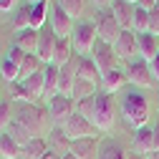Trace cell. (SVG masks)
Returning a JSON list of instances; mask_svg holds the SVG:
<instances>
[{
  "label": "cell",
  "instance_id": "obj_30",
  "mask_svg": "<svg viewBox=\"0 0 159 159\" xmlns=\"http://www.w3.org/2000/svg\"><path fill=\"white\" fill-rule=\"evenodd\" d=\"M43 66H46V63H43L35 53H25L23 63H20V81L28 78V76H33V73H38V71H43Z\"/></svg>",
  "mask_w": 159,
  "mask_h": 159
},
{
  "label": "cell",
  "instance_id": "obj_49",
  "mask_svg": "<svg viewBox=\"0 0 159 159\" xmlns=\"http://www.w3.org/2000/svg\"><path fill=\"white\" fill-rule=\"evenodd\" d=\"M126 3H131V5H136V3H139V0H126Z\"/></svg>",
  "mask_w": 159,
  "mask_h": 159
},
{
  "label": "cell",
  "instance_id": "obj_51",
  "mask_svg": "<svg viewBox=\"0 0 159 159\" xmlns=\"http://www.w3.org/2000/svg\"><path fill=\"white\" fill-rule=\"evenodd\" d=\"M157 8H159V0H157Z\"/></svg>",
  "mask_w": 159,
  "mask_h": 159
},
{
  "label": "cell",
  "instance_id": "obj_46",
  "mask_svg": "<svg viewBox=\"0 0 159 159\" xmlns=\"http://www.w3.org/2000/svg\"><path fill=\"white\" fill-rule=\"evenodd\" d=\"M149 159H159V149H154V152L149 154Z\"/></svg>",
  "mask_w": 159,
  "mask_h": 159
},
{
  "label": "cell",
  "instance_id": "obj_45",
  "mask_svg": "<svg viewBox=\"0 0 159 159\" xmlns=\"http://www.w3.org/2000/svg\"><path fill=\"white\" fill-rule=\"evenodd\" d=\"M43 159H61V154H56V152H48Z\"/></svg>",
  "mask_w": 159,
  "mask_h": 159
},
{
  "label": "cell",
  "instance_id": "obj_15",
  "mask_svg": "<svg viewBox=\"0 0 159 159\" xmlns=\"http://www.w3.org/2000/svg\"><path fill=\"white\" fill-rule=\"evenodd\" d=\"M46 139H48V149H51V152L61 154V157H66V154L71 152V144H73V142H71V136H68L61 126H53Z\"/></svg>",
  "mask_w": 159,
  "mask_h": 159
},
{
  "label": "cell",
  "instance_id": "obj_7",
  "mask_svg": "<svg viewBox=\"0 0 159 159\" xmlns=\"http://www.w3.org/2000/svg\"><path fill=\"white\" fill-rule=\"evenodd\" d=\"M46 109H48V116H51L53 126H61L66 119L73 114V98L71 96H63V93H56L51 101L46 104Z\"/></svg>",
  "mask_w": 159,
  "mask_h": 159
},
{
  "label": "cell",
  "instance_id": "obj_27",
  "mask_svg": "<svg viewBox=\"0 0 159 159\" xmlns=\"http://www.w3.org/2000/svg\"><path fill=\"white\" fill-rule=\"evenodd\" d=\"M5 131L13 136V142H15L18 147H20V149H23V147H28V144L33 142V139H35V136H33V134H30V131H28V129L20 124V121H15V119H13V124H10Z\"/></svg>",
  "mask_w": 159,
  "mask_h": 159
},
{
  "label": "cell",
  "instance_id": "obj_44",
  "mask_svg": "<svg viewBox=\"0 0 159 159\" xmlns=\"http://www.w3.org/2000/svg\"><path fill=\"white\" fill-rule=\"evenodd\" d=\"M152 129H154V149H159V124L152 126Z\"/></svg>",
  "mask_w": 159,
  "mask_h": 159
},
{
  "label": "cell",
  "instance_id": "obj_47",
  "mask_svg": "<svg viewBox=\"0 0 159 159\" xmlns=\"http://www.w3.org/2000/svg\"><path fill=\"white\" fill-rule=\"evenodd\" d=\"M61 159H76V157H73V154L68 152V154H66V157H61Z\"/></svg>",
  "mask_w": 159,
  "mask_h": 159
},
{
  "label": "cell",
  "instance_id": "obj_23",
  "mask_svg": "<svg viewBox=\"0 0 159 159\" xmlns=\"http://www.w3.org/2000/svg\"><path fill=\"white\" fill-rule=\"evenodd\" d=\"M48 152H51L48 149V139L46 136H35L28 147L20 149V157H18V159H43Z\"/></svg>",
  "mask_w": 159,
  "mask_h": 159
},
{
  "label": "cell",
  "instance_id": "obj_3",
  "mask_svg": "<svg viewBox=\"0 0 159 159\" xmlns=\"http://www.w3.org/2000/svg\"><path fill=\"white\" fill-rule=\"evenodd\" d=\"M114 119H116V98H114V93L98 91L96 93V119H93V126L98 131H109L114 126Z\"/></svg>",
  "mask_w": 159,
  "mask_h": 159
},
{
  "label": "cell",
  "instance_id": "obj_19",
  "mask_svg": "<svg viewBox=\"0 0 159 159\" xmlns=\"http://www.w3.org/2000/svg\"><path fill=\"white\" fill-rule=\"evenodd\" d=\"M126 84H129V78H126V71H121V68H114V71L101 76V91H106V93L121 91Z\"/></svg>",
  "mask_w": 159,
  "mask_h": 159
},
{
  "label": "cell",
  "instance_id": "obj_25",
  "mask_svg": "<svg viewBox=\"0 0 159 159\" xmlns=\"http://www.w3.org/2000/svg\"><path fill=\"white\" fill-rule=\"evenodd\" d=\"M13 46H18L23 53H35V48H38V30L28 28V30L15 33V38H13Z\"/></svg>",
  "mask_w": 159,
  "mask_h": 159
},
{
  "label": "cell",
  "instance_id": "obj_40",
  "mask_svg": "<svg viewBox=\"0 0 159 159\" xmlns=\"http://www.w3.org/2000/svg\"><path fill=\"white\" fill-rule=\"evenodd\" d=\"M18 0H0V13H10Z\"/></svg>",
  "mask_w": 159,
  "mask_h": 159
},
{
  "label": "cell",
  "instance_id": "obj_21",
  "mask_svg": "<svg viewBox=\"0 0 159 159\" xmlns=\"http://www.w3.org/2000/svg\"><path fill=\"white\" fill-rule=\"evenodd\" d=\"M134 8L131 3H126V0H114L111 5V15L116 18V23L121 25L124 30H131V18H134Z\"/></svg>",
  "mask_w": 159,
  "mask_h": 159
},
{
  "label": "cell",
  "instance_id": "obj_43",
  "mask_svg": "<svg viewBox=\"0 0 159 159\" xmlns=\"http://www.w3.org/2000/svg\"><path fill=\"white\" fill-rule=\"evenodd\" d=\"M93 5H98V8H111L114 5V0H91Z\"/></svg>",
  "mask_w": 159,
  "mask_h": 159
},
{
  "label": "cell",
  "instance_id": "obj_37",
  "mask_svg": "<svg viewBox=\"0 0 159 159\" xmlns=\"http://www.w3.org/2000/svg\"><path fill=\"white\" fill-rule=\"evenodd\" d=\"M30 28V23H28V8L23 5V8H18L15 10V15H13V30H28Z\"/></svg>",
  "mask_w": 159,
  "mask_h": 159
},
{
  "label": "cell",
  "instance_id": "obj_41",
  "mask_svg": "<svg viewBox=\"0 0 159 159\" xmlns=\"http://www.w3.org/2000/svg\"><path fill=\"white\" fill-rule=\"evenodd\" d=\"M149 71H152V78H154V81H159V56L149 63Z\"/></svg>",
  "mask_w": 159,
  "mask_h": 159
},
{
  "label": "cell",
  "instance_id": "obj_35",
  "mask_svg": "<svg viewBox=\"0 0 159 159\" xmlns=\"http://www.w3.org/2000/svg\"><path fill=\"white\" fill-rule=\"evenodd\" d=\"M76 111L93 124V119H96V96H89V98H81V101H76Z\"/></svg>",
  "mask_w": 159,
  "mask_h": 159
},
{
  "label": "cell",
  "instance_id": "obj_17",
  "mask_svg": "<svg viewBox=\"0 0 159 159\" xmlns=\"http://www.w3.org/2000/svg\"><path fill=\"white\" fill-rule=\"evenodd\" d=\"M25 8H28V23H30V28H33V30L46 28L48 10H51V3H48V0H41V3H33V5L25 3Z\"/></svg>",
  "mask_w": 159,
  "mask_h": 159
},
{
  "label": "cell",
  "instance_id": "obj_12",
  "mask_svg": "<svg viewBox=\"0 0 159 159\" xmlns=\"http://www.w3.org/2000/svg\"><path fill=\"white\" fill-rule=\"evenodd\" d=\"M114 51L119 58H124V61H134V56L139 53V46H136V33L134 30H121L119 35V41L114 43Z\"/></svg>",
  "mask_w": 159,
  "mask_h": 159
},
{
  "label": "cell",
  "instance_id": "obj_31",
  "mask_svg": "<svg viewBox=\"0 0 159 159\" xmlns=\"http://www.w3.org/2000/svg\"><path fill=\"white\" fill-rule=\"evenodd\" d=\"M0 154H3V159H18L20 157V147L13 142V136L8 131H0Z\"/></svg>",
  "mask_w": 159,
  "mask_h": 159
},
{
  "label": "cell",
  "instance_id": "obj_32",
  "mask_svg": "<svg viewBox=\"0 0 159 159\" xmlns=\"http://www.w3.org/2000/svg\"><path fill=\"white\" fill-rule=\"evenodd\" d=\"M131 30L139 35V33H149V10L144 8H134V18H131Z\"/></svg>",
  "mask_w": 159,
  "mask_h": 159
},
{
  "label": "cell",
  "instance_id": "obj_11",
  "mask_svg": "<svg viewBox=\"0 0 159 159\" xmlns=\"http://www.w3.org/2000/svg\"><path fill=\"white\" fill-rule=\"evenodd\" d=\"M58 46V35L51 30V28H41L38 30V48H35V56L48 66L53 63V51Z\"/></svg>",
  "mask_w": 159,
  "mask_h": 159
},
{
  "label": "cell",
  "instance_id": "obj_24",
  "mask_svg": "<svg viewBox=\"0 0 159 159\" xmlns=\"http://www.w3.org/2000/svg\"><path fill=\"white\" fill-rule=\"evenodd\" d=\"M96 159H131V157H129V152H126L121 144L111 142V139H104V142L98 144Z\"/></svg>",
  "mask_w": 159,
  "mask_h": 159
},
{
  "label": "cell",
  "instance_id": "obj_42",
  "mask_svg": "<svg viewBox=\"0 0 159 159\" xmlns=\"http://www.w3.org/2000/svg\"><path fill=\"white\" fill-rule=\"evenodd\" d=\"M136 5H139V8H144V10H154V8H157V0H139Z\"/></svg>",
  "mask_w": 159,
  "mask_h": 159
},
{
  "label": "cell",
  "instance_id": "obj_5",
  "mask_svg": "<svg viewBox=\"0 0 159 159\" xmlns=\"http://www.w3.org/2000/svg\"><path fill=\"white\" fill-rule=\"evenodd\" d=\"M96 35H98V41H104V43H109V46H114L116 41H119V35H121V25L116 23V18L111 15V10L109 13H98L96 15Z\"/></svg>",
  "mask_w": 159,
  "mask_h": 159
},
{
  "label": "cell",
  "instance_id": "obj_8",
  "mask_svg": "<svg viewBox=\"0 0 159 159\" xmlns=\"http://www.w3.org/2000/svg\"><path fill=\"white\" fill-rule=\"evenodd\" d=\"M61 129L71 136V142L73 139H84V136H96V126L89 121V119H84L78 111H73L66 121L61 124Z\"/></svg>",
  "mask_w": 159,
  "mask_h": 159
},
{
  "label": "cell",
  "instance_id": "obj_26",
  "mask_svg": "<svg viewBox=\"0 0 159 159\" xmlns=\"http://www.w3.org/2000/svg\"><path fill=\"white\" fill-rule=\"evenodd\" d=\"M71 58H73V43H71V38H58V46L53 51V63L61 68V66H66L71 61Z\"/></svg>",
  "mask_w": 159,
  "mask_h": 159
},
{
  "label": "cell",
  "instance_id": "obj_2",
  "mask_svg": "<svg viewBox=\"0 0 159 159\" xmlns=\"http://www.w3.org/2000/svg\"><path fill=\"white\" fill-rule=\"evenodd\" d=\"M119 111H121V116L126 119V124L136 129H142L147 126L149 121V101H147V96L142 91H126L121 96V104H119Z\"/></svg>",
  "mask_w": 159,
  "mask_h": 159
},
{
  "label": "cell",
  "instance_id": "obj_10",
  "mask_svg": "<svg viewBox=\"0 0 159 159\" xmlns=\"http://www.w3.org/2000/svg\"><path fill=\"white\" fill-rule=\"evenodd\" d=\"M48 20H51V25H48V28H51L58 38H71V33H73V18H71V15H66L61 8H58L56 0L51 3Z\"/></svg>",
  "mask_w": 159,
  "mask_h": 159
},
{
  "label": "cell",
  "instance_id": "obj_34",
  "mask_svg": "<svg viewBox=\"0 0 159 159\" xmlns=\"http://www.w3.org/2000/svg\"><path fill=\"white\" fill-rule=\"evenodd\" d=\"M8 93H10V98H13V101H18V104H35V101H33V96L28 93V89H25L20 81L8 84Z\"/></svg>",
  "mask_w": 159,
  "mask_h": 159
},
{
  "label": "cell",
  "instance_id": "obj_36",
  "mask_svg": "<svg viewBox=\"0 0 159 159\" xmlns=\"http://www.w3.org/2000/svg\"><path fill=\"white\" fill-rule=\"evenodd\" d=\"M0 76H3L5 84H13V81H20V68H18L13 61H8V58H3L0 61Z\"/></svg>",
  "mask_w": 159,
  "mask_h": 159
},
{
  "label": "cell",
  "instance_id": "obj_4",
  "mask_svg": "<svg viewBox=\"0 0 159 159\" xmlns=\"http://www.w3.org/2000/svg\"><path fill=\"white\" fill-rule=\"evenodd\" d=\"M98 41V35H96V25L93 23H78L71 33V43H73V51L78 56H89L93 51Z\"/></svg>",
  "mask_w": 159,
  "mask_h": 159
},
{
  "label": "cell",
  "instance_id": "obj_38",
  "mask_svg": "<svg viewBox=\"0 0 159 159\" xmlns=\"http://www.w3.org/2000/svg\"><path fill=\"white\" fill-rule=\"evenodd\" d=\"M10 124H13V111H10V104L0 101V131H5Z\"/></svg>",
  "mask_w": 159,
  "mask_h": 159
},
{
  "label": "cell",
  "instance_id": "obj_28",
  "mask_svg": "<svg viewBox=\"0 0 159 159\" xmlns=\"http://www.w3.org/2000/svg\"><path fill=\"white\" fill-rule=\"evenodd\" d=\"M20 84H23V86L28 89V93L33 96V101H35V98H43V86H46V78H43V71H38V73H33V76L23 78Z\"/></svg>",
  "mask_w": 159,
  "mask_h": 159
},
{
  "label": "cell",
  "instance_id": "obj_50",
  "mask_svg": "<svg viewBox=\"0 0 159 159\" xmlns=\"http://www.w3.org/2000/svg\"><path fill=\"white\" fill-rule=\"evenodd\" d=\"M131 159H142V157H131Z\"/></svg>",
  "mask_w": 159,
  "mask_h": 159
},
{
  "label": "cell",
  "instance_id": "obj_18",
  "mask_svg": "<svg viewBox=\"0 0 159 159\" xmlns=\"http://www.w3.org/2000/svg\"><path fill=\"white\" fill-rule=\"evenodd\" d=\"M134 152L142 157V154H152L154 152V129L152 126H142L134 131Z\"/></svg>",
  "mask_w": 159,
  "mask_h": 159
},
{
  "label": "cell",
  "instance_id": "obj_39",
  "mask_svg": "<svg viewBox=\"0 0 159 159\" xmlns=\"http://www.w3.org/2000/svg\"><path fill=\"white\" fill-rule=\"evenodd\" d=\"M5 58H8V61H13L18 68H20V63H23V58H25V53L20 51V48H18V46H10V51L5 53Z\"/></svg>",
  "mask_w": 159,
  "mask_h": 159
},
{
  "label": "cell",
  "instance_id": "obj_13",
  "mask_svg": "<svg viewBox=\"0 0 159 159\" xmlns=\"http://www.w3.org/2000/svg\"><path fill=\"white\" fill-rule=\"evenodd\" d=\"M98 139L96 136H84V139H73V144H71V154L76 159H96L98 154Z\"/></svg>",
  "mask_w": 159,
  "mask_h": 159
},
{
  "label": "cell",
  "instance_id": "obj_33",
  "mask_svg": "<svg viewBox=\"0 0 159 159\" xmlns=\"http://www.w3.org/2000/svg\"><path fill=\"white\" fill-rule=\"evenodd\" d=\"M56 3H58V8H61L66 15H71L73 20L81 18L84 10H86V0H56Z\"/></svg>",
  "mask_w": 159,
  "mask_h": 159
},
{
  "label": "cell",
  "instance_id": "obj_16",
  "mask_svg": "<svg viewBox=\"0 0 159 159\" xmlns=\"http://www.w3.org/2000/svg\"><path fill=\"white\" fill-rule=\"evenodd\" d=\"M76 68H78V58L66 63V66H61V73H58V93H63V96H71V91H73V84H76Z\"/></svg>",
  "mask_w": 159,
  "mask_h": 159
},
{
  "label": "cell",
  "instance_id": "obj_48",
  "mask_svg": "<svg viewBox=\"0 0 159 159\" xmlns=\"http://www.w3.org/2000/svg\"><path fill=\"white\" fill-rule=\"evenodd\" d=\"M33 3H41V0H28V5H33Z\"/></svg>",
  "mask_w": 159,
  "mask_h": 159
},
{
  "label": "cell",
  "instance_id": "obj_9",
  "mask_svg": "<svg viewBox=\"0 0 159 159\" xmlns=\"http://www.w3.org/2000/svg\"><path fill=\"white\" fill-rule=\"evenodd\" d=\"M126 78H129V84L136 86V89H149V86L154 84L152 71H149V63L142 61V58L129 61V66H126Z\"/></svg>",
  "mask_w": 159,
  "mask_h": 159
},
{
  "label": "cell",
  "instance_id": "obj_14",
  "mask_svg": "<svg viewBox=\"0 0 159 159\" xmlns=\"http://www.w3.org/2000/svg\"><path fill=\"white\" fill-rule=\"evenodd\" d=\"M136 46H139L142 61H147V63H152L154 58L159 56V38L152 35V33H139L136 35Z\"/></svg>",
  "mask_w": 159,
  "mask_h": 159
},
{
  "label": "cell",
  "instance_id": "obj_20",
  "mask_svg": "<svg viewBox=\"0 0 159 159\" xmlns=\"http://www.w3.org/2000/svg\"><path fill=\"white\" fill-rule=\"evenodd\" d=\"M76 76L78 78H84V81H89V84H101V71L96 68V63H93V58L91 56H81L78 58V68H76Z\"/></svg>",
  "mask_w": 159,
  "mask_h": 159
},
{
  "label": "cell",
  "instance_id": "obj_6",
  "mask_svg": "<svg viewBox=\"0 0 159 159\" xmlns=\"http://www.w3.org/2000/svg\"><path fill=\"white\" fill-rule=\"evenodd\" d=\"M91 58H93L96 68L101 71V76L109 73V71H114V68H119V66H116L119 56H116L114 46H109V43H104V41H96V46H93V51H91Z\"/></svg>",
  "mask_w": 159,
  "mask_h": 159
},
{
  "label": "cell",
  "instance_id": "obj_22",
  "mask_svg": "<svg viewBox=\"0 0 159 159\" xmlns=\"http://www.w3.org/2000/svg\"><path fill=\"white\" fill-rule=\"evenodd\" d=\"M58 73H61V68H58L56 63L43 66V78H46V86H43V98H46V104H48L51 98L58 93Z\"/></svg>",
  "mask_w": 159,
  "mask_h": 159
},
{
  "label": "cell",
  "instance_id": "obj_1",
  "mask_svg": "<svg viewBox=\"0 0 159 159\" xmlns=\"http://www.w3.org/2000/svg\"><path fill=\"white\" fill-rule=\"evenodd\" d=\"M15 121H20L33 136H48L53 129V121L48 116V109L38 106V104H18L15 109Z\"/></svg>",
  "mask_w": 159,
  "mask_h": 159
},
{
  "label": "cell",
  "instance_id": "obj_29",
  "mask_svg": "<svg viewBox=\"0 0 159 159\" xmlns=\"http://www.w3.org/2000/svg\"><path fill=\"white\" fill-rule=\"evenodd\" d=\"M96 93H98L96 84H89V81H84V78H76L71 98H73V101H81V98H89V96H96Z\"/></svg>",
  "mask_w": 159,
  "mask_h": 159
}]
</instances>
